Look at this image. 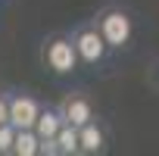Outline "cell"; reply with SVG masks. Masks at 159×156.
Segmentation results:
<instances>
[{
  "mask_svg": "<svg viewBox=\"0 0 159 156\" xmlns=\"http://www.w3.org/2000/svg\"><path fill=\"white\" fill-rule=\"evenodd\" d=\"M94 25L100 28V34L106 38V44L112 50H125L134 41V16L122 7V3H109L103 10H97Z\"/></svg>",
  "mask_w": 159,
  "mask_h": 156,
  "instance_id": "cell-1",
  "label": "cell"
},
{
  "mask_svg": "<svg viewBox=\"0 0 159 156\" xmlns=\"http://www.w3.org/2000/svg\"><path fill=\"white\" fill-rule=\"evenodd\" d=\"M41 62L53 75H72V72H78V69H81V59H78L72 34H66V31L47 34L44 44H41Z\"/></svg>",
  "mask_w": 159,
  "mask_h": 156,
  "instance_id": "cell-2",
  "label": "cell"
},
{
  "mask_svg": "<svg viewBox=\"0 0 159 156\" xmlns=\"http://www.w3.org/2000/svg\"><path fill=\"white\" fill-rule=\"evenodd\" d=\"M72 41H75L78 59H81L84 69H97V66H103L106 56H109V50H112V47L106 44V38L100 34V28L94 25V19L84 22V25H78V28L72 31Z\"/></svg>",
  "mask_w": 159,
  "mask_h": 156,
  "instance_id": "cell-3",
  "label": "cell"
},
{
  "mask_svg": "<svg viewBox=\"0 0 159 156\" xmlns=\"http://www.w3.org/2000/svg\"><path fill=\"white\" fill-rule=\"evenodd\" d=\"M44 103L28 91H10V122L16 128H34Z\"/></svg>",
  "mask_w": 159,
  "mask_h": 156,
  "instance_id": "cell-4",
  "label": "cell"
},
{
  "mask_svg": "<svg viewBox=\"0 0 159 156\" xmlns=\"http://www.w3.org/2000/svg\"><path fill=\"white\" fill-rule=\"evenodd\" d=\"M59 112H62V119L69 122V125H88L94 116H97V109H94V100L84 94V91H72V94H66L62 100H59Z\"/></svg>",
  "mask_w": 159,
  "mask_h": 156,
  "instance_id": "cell-5",
  "label": "cell"
},
{
  "mask_svg": "<svg viewBox=\"0 0 159 156\" xmlns=\"http://www.w3.org/2000/svg\"><path fill=\"white\" fill-rule=\"evenodd\" d=\"M78 134H81V156H100L109 150V125L97 116L78 128Z\"/></svg>",
  "mask_w": 159,
  "mask_h": 156,
  "instance_id": "cell-6",
  "label": "cell"
},
{
  "mask_svg": "<svg viewBox=\"0 0 159 156\" xmlns=\"http://www.w3.org/2000/svg\"><path fill=\"white\" fill-rule=\"evenodd\" d=\"M62 125H66V119H62L59 106H44L41 116H38V122H34V131H38L41 137H56Z\"/></svg>",
  "mask_w": 159,
  "mask_h": 156,
  "instance_id": "cell-7",
  "label": "cell"
},
{
  "mask_svg": "<svg viewBox=\"0 0 159 156\" xmlns=\"http://www.w3.org/2000/svg\"><path fill=\"white\" fill-rule=\"evenodd\" d=\"M13 156H41V134L34 128H16Z\"/></svg>",
  "mask_w": 159,
  "mask_h": 156,
  "instance_id": "cell-8",
  "label": "cell"
},
{
  "mask_svg": "<svg viewBox=\"0 0 159 156\" xmlns=\"http://www.w3.org/2000/svg\"><path fill=\"white\" fill-rule=\"evenodd\" d=\"M56 144H59V156H81V134H78V125H62L59 134H56Z\"/></svg>",
  "mask_w": 159,
  "mask_h": 156,
  "instance_id": "cell-9",
  "label": "cell"
},
{
  "mask_svg": "<svg viewBox=\"0 0 159 156\" xmlns=\"http://www.w3.org/2000/svg\"><path fill=\"white\" fill-rule=\"evenodd\" d=\"M13 144H16V125L3 122L0 125V156H13Z\"/></svg>",
  "mask_w": 159,
  "mask_h": 156,
  "instance_id": "cell-10",
  "label": "cell"
},
{
  "mask_svg": "<svg viewBox=\"0 0 159 156\" xmlns=\"http://www.w3.org/2000/svg\"><path fill=\"white\" fill-rule=\"evenodd\" d=\"M10 122V91H0V125Z\"/></svg>",
  "mask_w": 159,
  "mask_h": 156,
  "instance_id": "cell-11",
  "label": "cell"
}]
</instances>
